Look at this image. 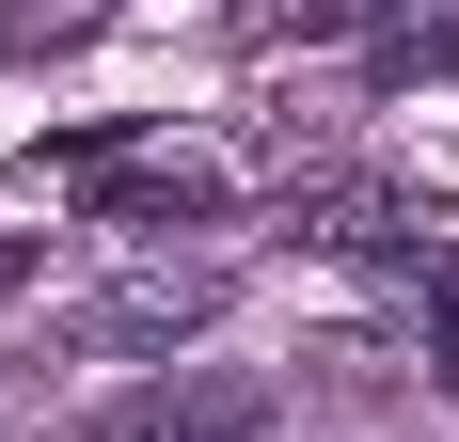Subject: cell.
Masks as SVG:
<instances>
[{"label": "cell", "mask_w": 459, "mask_h": 442, "mask_svg": "<svg viewBox=\"0 0 459 442\" xmlns=\"http://www.w3.org/2000/svg\"><path fill=\"white\" fill-rule=\"evenodd\" d=\"M285 237H301V253H349V268H396V285L459 253L444 221H428L412 190H380V174H301L285 190Z\"/></svg>", "instance_id": "cell-2"}, {"label": "cell", "mask_w": 459, "mask_h": 442, "mask_svg": "<svg viewBox=\"0 0 459 442\" xmlns=\"http://www.w3.org/2000/svg\"><path fill=\"white\" fill-rule=\"evenodd\" d=\"M16 16H80V0H16Z\"/></svg>", "instance_id": "cell-7"}, {"label": "cell", "mask_w": 459, "mask_h": 442, "mask_svg": "<svg viewBox=\"0 0 459 442\" xmlns=\"http://www.w3.org/2000/svg\"><path fill=\"white\" fill-rule=\"evenodd\" d=\"M0 301H32V237H0Z\"/></svg>", "instance_id": "cell-6"}, {"label": "cell", "mask_w": 459, "mask_h": 442, "mask_svg": "<svg viewBox=\"0 0 459 442\" xmlns=\"http://www.w3.org/2000/svg\"><path fill=\"white\" fill-rule=\"evenodd\" d=\"M412 332H428V363H444V395H459V253L412 268Z\"/></svg>", "instance_id": "cell-5"}, {"label": "cell", "mask_w": 459, "mask_h": 442, "mask_svg": "<svg viewBox=\"0 0 459 442\" xmlns=\"http://www.w3.org/2000/svg\"><path fill=\"white\" fill-rule=\"evenodd\" d=\"M222 301H238L222 253H127L111 285H80V301H64V348H80V363H143V348H190Z\"/></svg>", "instance_id": "cell-1"}, {"label": "cell", "mask_w": 459, "mask_h": 442, "mask_svg": "<svg viewBox=\"0 0 459 442\" xmlns=\"http://www.w3.org/2000/svg\"><path fill=\"white\" fill-rule=\"evenodd\" d=\"M80 206L175 253L190 221H222V174H206V158H80Z\"/></svg>", "instance_id": "cell-3"}, {"label": "cell", "mask_w": 459, "mask_h": 442, "mask_svg": "<svg viewBox=\"0 0 459 442\" xmlns=\"http://www.w3.org/2000/svg\"><path fill=\"white\" fill-rule=\"evenodd\" d=\"M95 442H270V411L238 395V379H159V395H127Z\"/></svg>", "instance_id": "cell-4"}]
</instances>
